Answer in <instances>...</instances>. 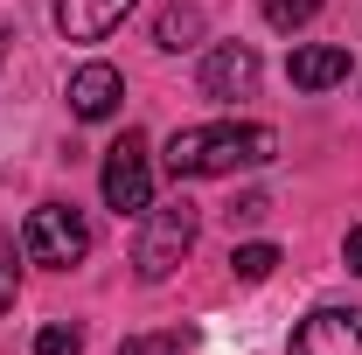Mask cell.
<instances>
[{
  "label": "cell",
  "instance_id": "1",
  "mask_svg": "<svg viewBox=\"0 0 362 355\" xmlns=\"http://www.w3.org/2000/svg\"><path fill=\"white\" fill-rule=\"evenodd\" d=\"M279 153L272 126H244V119H209V126H181L168 139V175L175 181H209L237 175V168H265Z\"/></svg>",
  "mask_w": 362,
  "mask_h": 355
},
{
  "label": "cell",
  "instance_id": "2",
  "mask_svg": "<svg viewBox=\"0 0 362 355\" xmlns=\"http://www.w3.org/2000/svg\"><path fill=\"white\" fill-rule=\"evenodd\" d=\"M84 251H90V223L77 216L70 202L28 209V223H21V258H28V265L70 272V265H84Z\"/></svg>",
  "mask_w": 362,
  "mask_h": 355
},
{
  "label": "cell",
  "instance_id": "3",
  "mask_svg": "<svg viewBox=\"0 0 362 355\" xmlns=\"http://www.w3.org/2000/svg\"><path fill=\"white\" fill-rule=\"evenodd\" d=\"M105 209H119V216H146L153 209V161H146V133L126 126V139H112L105 146Z\"/></svg>",
  "mask_w": 362,
  "mask_h": 355
},
{
  "label": "cell",
  "instance_id": "4",
  "mask_svg": "<svg viewBox=\"0 0 362 355\" xmlns=\"http://www.w3.org/2000/svg\"><path fill=\"white\" fill-rule=\"evenodd\" d=\"M188 251H195V209L188 202L146 209V223H139V237H133V272L139 279H168Z\"/></svg>",
  "mask_w": 362,
  "mask_h": 355
},
{
  "label": "cell",
  "instance_id": "5",
  "mask_svg": "<svg viewBox=\"0 0 362 355\" xmlns=\"http://www.w3.org/2000/svg\"><path fill=\"white\" fill-rule=\"evenodd\" d=\"M293 355H362V307H314L293 327Z\"/></svg>",
  "mask_w": 362,
  "mask_h": 355
},
{
  "label": "cell",
  "instance_id": "6",
  "mask_svg": "<svg viewBox=\"0 0 362 355\" xmlns=\"http://www.w3.org/2000/svg\"><path fill=\"white\" fill-rule=\"evenodd\" d=\"M258 84V49L251 42H216L202 56V91L209 98H251Z\"/></svg>",
  "mask_w": 362,
  "mask_h": 355
},
{
  "label": "cell",
  "instance_id": "7",
  "mask_svg": "<svg viewBox=\"0 0 362 355\" xmlns=\"http://www.w3.org/2000/svg\"><path fill=\"white\" fill-rule=\"evenodd\" d=\"M119 98H126V77L112 70V63H84V70H70V112L77 119H112L119 112Z\"/></svg>",
  "mask_w": 362,
  "mask_h": 355
},
{
  "label": "cell",
  "instance_id": "8",
  "mask_svg": "<svg viewBox=\"0 0 362 355\" xmlns=\"http://www.w3.org/2000/svg\"><path fill=\"white\" fill-rule=\"evenodd\" d=\"M126 14H133V0H56V28L70 42H105Z\"/></svg>",
  "mask_w": 362,
  "mask_h": 355
},
{
  "label": "cell",
  "instance_id": "9",
  "mask_svg": "<svg viewBox=\"0 0 362 355\" xmlns=\"http://www.w3.org/2000/svg\"><path fill=\"white\" fill-rule=\"evenodd\" d=\"M286 77H293L300 91H334L341 77H349V49L341 42H307V49H293Z\"/></svg>",
  "mask_w": 362,
  "mask_h": 355
},
{
  "label": "cell",
  "instance_id": "10",
  "mask_svg": "<svg viewBox=\"0 0 362 355\" xmlns=\"http://www.w3.org/2000/svg\"><path fill=\"white\" fill-rule=\"evenodd\" d=\"M153 42L160 49H195L202 42V7H168V14L153 21Z\"/></svg>",
  "mask_w": 362,
  "mask_h": 355
},
{
  "label": "cell",
  "instance_id": "11",
  "mask_svg": "<svg viewBox=\"0 0 362 355\" xmlns=\"http://www.w3.org/2000/svg\"><path fill=\"white\" fill-rule=\"evenodd\" d=\"M230 272H237L244 286L272 279V272H279V244H237V251H230Z\"/></svg>",
  "mask_w": 362,
  "mask_h": 355
},
{
  "label": "cell",
  "instance_id": "12",
  "mask_svg": "<svg viewBox=\"0 0 362 355\" xmlns=\"http://www.w3.org/2000/svg\"><path fill=\"white\" fill-rule=\"evenodd\" d=\"M188 342H195L188 327H160V334H126V342H119V355H181Z\"/></svg>",
  "mask_w": 362,
  "mask_h": 355
},
{
  "label": "cell",
  "instance_id": "13",
  "mask_svg": "<svg viewBox=\"0 0 362 355\" xmlns=\"http://www.w3.org/2000/svg\"><path fill=\"white\" fill-rule=\"evenodd\" d=\"M35 355H84V327H70V320L35 327Z\"/></svg>",
  "mask_w": 362,
  "mask_h": 355
},
{
  "label": "cell",
  "instance_id": "14",
  "mask_svg": "<svg viewBox=\"0 0 362 355\" xmlns=\"http://www.w3.org/2000/svg\"><path fill=\"white\" fill-rule=\"evenodd\" d=\"M258 7H265L272 28H307V21L320 14V0H258Z\"/></svg>",
  "mask_w": 362,
  "mask_h": 355
},
{
  "label": "cell",
  "instance_id": "15",
  "mask_svg": "<svg viewBox=\"0 0 362 355\" xmlns=\"http://www.w3.org/2000/svg\"><path fill=\"white\" fill-rule=\"evenodd\" d=\"M14 293H21V265H14V244L0 237V313L14 307Z\"/></svg>",
  "mask_w": 362,
  "mask_h": 355
},
{
  "label": "cell",
  "instance_id": "16",
  "mask_svg": "<svg viewBox=\"0 0 362 355\" xmlns=\"http://www.w3.org/2000/svg\"><path fill=\"white\" fill-rule=\"evenodd\" d=\"M341 258H349V272H362V223L349 230V244H341Z\"/></svg>",
  "mask_w": 362,
  "mask_h": 355
},
{
  "label": "cell",
  "instance_id": "17",
  "mask_svg": "<svg viewBox=\"0 0 362 355\" xmlns=\"http://www.w3.org/2000/svg\"><path fill=\"white\" fill-rule=\"evenodd\" d=\"M0 56H7V28H0Z\"/></svg>",
  "mask_w": 362,
  "mask_h": 355
}]
</instances>
